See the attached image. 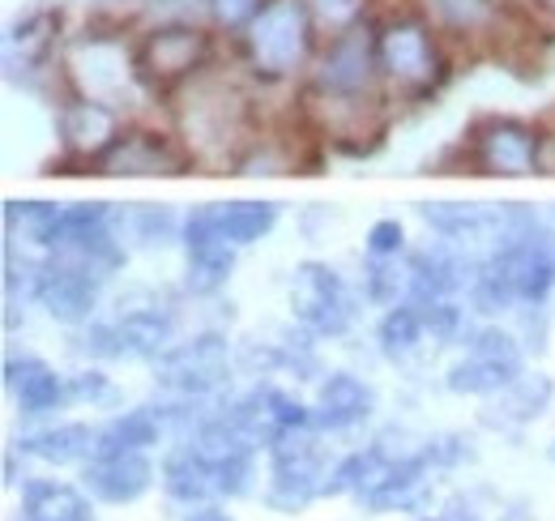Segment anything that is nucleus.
Wrapping results in <instances>:
<instances>
[{"mask_svg":"<svg viewBox=\"0 0 555 521\" xmlns=\"http://www.w3.org/2000/svg\"><path fill=\"white\" fill-rule=\"evenodd\" d=\"M423 454H427V461H431V466H436V474H440V470H453V466L470 461L475 449H470V441H466V436H436V441H427V445H423Z\"/></svg>","mask_w":555,"mask_h":521,"instance_id":"58836bf2","label":"nucleus"},{"mask_svg":"<svg viewBox=\"0 0 555 521\" xmlns=\"http://www.w3.org/2000/svg\"><path fill=\"white\" fill-rule=\"evenodd\" d=\"M363 295L372 304H406L411 300V257H372L363 269Z\"/></svg>","mask_w":555,"mask_h":521,"instance_id":"2f4dec72","label":"nucleus"},{"mask_svg":"<svg viewBox=\"0 0 555 521\" xmlns=\"http://www.w3.org/2000/svg\"><path fill=\"white\" fill-rule=\"evenodd\" d=\"M163 436H167V419H163V410H158V406H133V410L112 415V419L99 428L94 457L145 454V449H154Z\"/></svg>","mask_w":555,"mask_h":521,"instance_id":"a878e982","label":"nucleus"},{"mask_svg":"<svg viewBox=\"0 0 555 521\" xmlns=\"http://www.w3.org/2000/svg\"><path fill=\"white\" fill-rule=\"evenodd\" d=\"M376 410V393L363 377L354 372H330L321 385H317V402H312V428L325 432V436H338L350 432L359 423H367Z\"/></svg>","mask_w":555,"mask_h":521,"instance_id":"aec40b11","label":"nucleus"},{"mask_svg":"<svg viewBox=\"0 0 555 521\" xmlns=\"http://www.w3.org/2000/svg\"><path fill=\"white\" fill-rule=\"evenodd\" d=\"M65 68H69V81L77 86V94L112 103V107H116L120 94H129L133 81H141L138 56H129L116 35H94V30H86L73 43Z\"/></svg>","mask_w":555,"mask_h":521,"instance_id":"9b49d317","label":"nucleus"},{"mask_svg":"<svg viewBox=\"0 0 555 521\" xmlns=\"http://www.w3.org/2000/svg\"><path fill=\"white\" fill-rule=\"evenodd\" d=\"M197 163L180 137L158 129H125L120 141L99 158L94 176H184Z\"/></svg>","mask_w":555,"mask_h":521,"instance_id":"ddd939ff","label":"nucleus"},{"mask_svg":"<svg viewBox=\"0 0 555 521\" xmlns=\"http://www.w3.org/2000/svg\"><path fill=\"white\" fill-rule=\"evenodd\" d=\"M138 77L150 90H184L189 81H197L209 68L214 56V39L209 30L193 26V22H167V26H154L145 39L138 43Z\"/></svg>","mask_w":555,"mask_h":521,"instance_id":"423d86ee","label":"nucleus"},{"mask_svg":"<svg viewBox=\"0 0 555 521\" xmlns=\"http://www.w3.org/2000/svg\"><path fill=\"white\" fill-rule=\"evenodd\" d=\"M423 326L431 338H440V342H453V338H462V329H466V308L457 304V300H436V304H423Z\"/></svg>","mask_w":555,"mask_h":521,"instance_id":"e433bc0d","label":"nucleus"},{"mask_svg":"<svg viewBox=\"0 0 555 521\" xmlns=\"http://www.w3.org/2000/svg\"><path fill=\"white\" fill-rule=\"evenodd\" d=\"M415 521H436V513H427V518H415Z\"/></svg>","mask_w":555,"mask_h":521,"instance_id":"79ce46f5","label":"nucleus"},{"mask_svg":"<svg viewBox=\"0 0 555 521\" xmlns=\"http://www.w3.org/2000/svg\"><path fill=\"white\" fill-rule=\"evenodd\" d=\"M61 209L56 201H4V236L9 244H22L26 253H52L56 231H61Z\"/></svg>","mask_w":555,"mask_h":521,"instance_id":"bb28decb","label":"nucleus"},{"mask_svg":"<svg viewBox=\"0 0 555 521\" xmlns=\"http://www.w3.org/2000/svg\"><path fill=\"white\" fill-rule=\"evenodd\" d=\"M427 22L449 39H500L508 22L504 0H423Z\"/></svg>","mask_w":555,"mask_h":521,"instance_id":"4be33fe9","label":"nucleus"},{"mask_svg":"<svg viewBox=\"0 0 555 521\" xmlns=\"http://www.w3.org/2000/svg\"><path fill=\"white\" fill-rule=\"evenodd\" d=\"M4 390L26 419H39V415L69 406V377H61L39 355H9L4 359Z\"/></svg>","mask_w":555,"mask_h":521,"instance_id":"6ab92c4d","label":"nucleus"},{"mask_svg":"<svg viewBox=\"0 0 555 521\" xmlns=\"http://www.w3.org/2000/svg\"><path fill=\"white\" fill-rule=\"evenodd\" d=\"M376 61L380 81L389 94L427 99L449 77V61L440 48V30L427 22V13H393L376 26Z\"/></svg>","mask_w":555,"mask_h":521,"instance_id":"f03ea898","label":"nucleus"},{"mask_svg":"<svg viewBox=\"0 0 555 521\" xmlns=\"http://www.w3.org/2000/svg\"><path fill=\"white\" fill-rule=\"evenodd\" d=\"M77 351L90 359H125V338H120L116 321H90V326H81Z\"/></svg>","mask_w":555,"mask_h":521,"instance_id":"72a5a7b5","label":"nucleus"},{"mask_svg":"<svg viewBox=\"0 0 555 521\" xmlns=\"http://www.w3.org/2000/svg\"><path fill=\"white\" fill-rule=\"evenodd\" d=\"M158 483H163L167 500H171V505H184V509H193V505H214V500H218L214 466H209L206 457L197 454L189 441H180L171 454L163 457Z\"/></svg>","mask_w":555,"mask_h":521,"instance_id":"b1692460","label":"nucleus"},{"mask_svg":"<svg viewBox=\"0 0 555 521\" xmlns=\"http://www.w3.org/2000/svg\"><path fill=\"white\" fill-rule=\"evenodd\" d=\"M180 521H235V518L214 500V505H193V509H184V518Z\"/></svg>","mask_w":555,"mask_h":521,"instance_id":"ea45409f","label":"nucleus"},{"mask_svg":"<svg viewBox=\"0 0 555 521\" xmlns=\"http://www.w3.org/2000/svg\"><path fill=\"white\" fill-rule=\"evenodd\" d=\"M367 4L372 0H304V9L312 13L317 30H325L330 39L350 30V26H359L367 17Z\"/></svg>","mask_w":555,"mask_h":521,"instance_id":"473e14b6","label":"nucleus"},{"mask_svg":"<svg viewBox=\"0 0 555 521\" xmlns=\"http://www.w3.org/2000/svg\"><path fill=\"white\" fill-rule=\"evenodd\" d=\"M423 338H427V326H423V308L418 304H393L385 317H380V326H376V342H380V355L385 359H406V355H415L418 346H423Z\"/></svg>","mask_w":555,"mask_h":521,"instance_id":"7c9ffc66","label":"nucleus"},{"mask_svg":"<svg viewBox=\"0 0 555 521\" xmlns=\"http://www.w3.org/2000/svg\"><path fill=\"white\" fill-rule=\"evenodd\" d=\"M462 167L500 180L543 176V129L517 116H483L462 141Z\"/></svg>","mask_w":555,"mask_h":521,"instance_id":"39448f33","label":"nucleus"},{"mask_svg":"<svg viewBox=\"0 0 555 521\" xmlns=\"http://www.w3.org/2000/svg\"><path fill=\"white\" fill-rule=\"evenodd\" d=\"M380 61H376V26L359 22L334 35L312 61V94L330 99H376L380 94Z\"/></svg>","mask_w":555,"mask_h":521,"instance_id":"0eeeda50","label":"nucleus"},{"mask_svg":"<svg viewBox=\"0 0 555 521\" xmlns=\"http://www.w3.org/2000/svg\"><path fill=\"white\" fill-rule=\"evenodd\" d=\"M325 432L317 428H295L282 432L274 445L266 449L270 474H266V505L278 513H299L312 500L325 496V479H330V457H325Z\"/></svg>","mask_w":555,"mask_h":521,"instance_id":"20e7f679","label":"nucleus"},{"mask_svg":"<svg viewBox=\"0 0 555 521\" xmlns=\"http://www.w3.org/2000/svg\"><path fill=\"white\" fill-rule=\"evenodd\" d=\"M436 466L427 461L423 445L402 454L393 461V470L359 500V509L367 513H415V518H427L431 513V500H436Z\"/></svg>","mask_w":555,"mask_h":521,"instance_id":"dca6fc26","label":"nucleus"},{"mask_svg":"<svg viewBox=\"0 0 555 521\" xmlns=\"http://www.w3.org/2000/svg\"><path fill=\"white\" fill-rule=\"evenodd\" d=\"M158 390L167 397H214L231 381V342L218 329H202L154 359Z\"/></svg>","mask_w":555,"mask_h":521,"instance_id":"6e6552de","label":"nucleus"},{"mask_svg":"<svg viewBox=\"0 0 555 521\" xmlns=\"http://www.w3.org/2000/svg\"><path fill=\"white\" fill-rule=\"evenodd\" d=\"M552 393H555V385L547 381V377H526V372H521L508 390H500L495 397H487L483 428L517 436L526 423H534V419L552 406Z\"/></svg>","mask_w":555,"mask_h":521,"instance_id":"5701e85b","label":"nucleus"},{"mask_svg":"<svg viewBox=\"0 0 555 521\" xmlns=\"http://www.w3.org/2000/svg\"><path fill=\"white\" fill-rule=\"evenodd\" d=\"M94 445H99V428L90 423H48L13 441L22 457H39L48 466H86L94 457Z\"/></svg>","mask_w":555,"mask_h":521,"instance_id":"393cba45","label":"nucleus"},{"mask_svg":"<svg viewBox=\"0 0 555 521\" xmlns=\"http://www.w3.org/2000/svg\"><path fill=\"white\" fill-rule=\"evenodd\" d=\"M317 35L321 30H317L312 13L304 9V0H270L240 39H244L248 68L261 81H286L312 65Z\"/></svg>","mask_w":555,"mask_h":521,"instance_id":"7ed1b4c3","label":"nucleus"},{"mask_svg":"<svg viewBox=\"0 0 555 521\" xmlns=\"http://www.w3.org/2000/svg\"><path fill=\"white\" fill-rule=\"evenodd\" d=\"M116 231H120V240L129 236V240L141 244V249H167L171 240H180L184 218H176L167 205H150V201H141V205H133V209L116 214Z\"/></svg>","mask_w":555,"mask_h":521,"instance_id":"c756f323","label":"nucleus"},{"mask_svg":"<svg viewBox=\"0 0 555 521\" xmlns=\"http://www.w3.org/2000/svg\"><path fill=\"white\" fill-rule=\"evenodd\" d=\"M543 4H552V9H555V0H543Z\"/></svg>","mask_w":555,"mask_h":521,"instance_id":"37998d69","label":"nucleus"},{"mask_svg":"<svg viewBox=\"0 0 555 521\" xmlns=\"http://www.w3.org/2000/svg\"><path fill=\"white\" fill-rule=\"evenodd\" d=\"M547 457H552V466H555V441H552V445H547Z\"/></svg>","mask_w":555,"mask_h":521,"instance_id":"a19ab883","label":"nucleus"},{"mask_svg":"<svg viewBox=\"0 0 555 521\" xmlns=\"http://www.w3.org/2000/svg\"><path fill=\"white\" fill-rule=\"evenodd\" d=\"M291 313L317 338H343L354 317L347 282L325 260H304L291 278Z\"/></svg>","mask_w":555,"mask_h":521,"instance_id":"9d476101","label":"nucleus"},{"mask_svg":"<svg viewBox=\"0 0 555 521\" xmlns=\"http://www.w3.org/2000/svg\"><path fill=\"white\" fill-rule=\"evenodd\" d=\"M56 125H61V145H65L61 167H77V176H94L99 158L120 141V132L129 129L120 120V107L86 99V94H73L69 103L61 107Z\"/></svg>","mask_w":555,"mask_h":521,"instance_id":"f8f14e48","label":"nucleus"},{"mask_svg":"<svg viewBox=\"0 0 555 521\" xmlns=\"http://www.w3.org/2000/svg\"><path fill=\"white\" fill-rule=\"evenodd\" d=\"M120 393L112 385V377L103 368H81L69 377V402H81V406H112Z\"/></svg>","mask_w":555,"mask_h":521,"instance_id":"f704fd0d","label":"nucleus"},{"mask_svg":"<svg viewBox=\"0 0 555 521\" xmlns=\"http://www.w3.org/2000/svg\"><path fill=\"white\" fill-rule=\"evenodd\" d=\"M158 483V470L145 454H112V457H90L81 466V487L99 500V505H138L141 496Z\"/></svg>","mask_w":555,"mask_h":521,"instance_id":"a211bd4d","label":"nucleus"},{"mask_svg":"<svg viewBox=\"0 0 555 521\" xmlns=\"http://www.w3.org/2000/svg\"><path fill=\"white\" fill-rule=\"evenodd\" d=\"M176 125L180 141L189 145L197 167H235L240 154L257 141L253 137V116H248V99L222 81L202 73L197 81H189L184 90H176Z\"/></svg>","mask_w":555,"mask_h":521,"instance_id":"f257e3e1","label":"nucleus"},{"mask_svg":"<svg viewBox=\"0 0 555 521\" xmlns=\"http://www.w3.org/2000/svg\"><path fill=\"white\" fill-rule=\"evenodd\" d=\"M526 372V351L517 333L500 326H483L466 338V355L449 368L444 385L466 397H495Z\"/></svg>","mask_w":555,"mask_h":521,"instance_id":"1a4fd4ad","label":"nucleus"},{"mask_svg":"<svg viewBox=\"0 0 555 521\" xmlns=\"http://www.w3.org/2000/svg\"><path fill=\"white\" fill-rule=\"evenodd\" d=\"M99 295H103V274L99 269H90L86 260L77 257H65V253H48L35 304H43L52 321H61V326H90L94 308H99Z\"/></svg>","mask_w":555,"mask_h":521,"instance_id":"4468645a","label":"nucleus"},{"mask_svg":"<svg viewBox=\"0 0 555 521\" xmlns=\"http://www.w3.org/2000/svg\"><path fill=\"white\" fill-rule=\"evenodd\" d=\"M52 48H56V17L52 13H30L26 22H17L4 39V65L9 77L22 73H39L52 65Z\"/></svg>","mask_w":555,"mask_h":521,"instance_id":"cd10ccee","label":"nucleus"},{"mask_svg":"<svg viewBox=\"0 0 555 521\" xmlns=\"http://www.w3.org/2000/svg\"><path fill=\"white\" fill-rule=\"evenodd\" d=\"M180 244H184V257H189V274H184V287L193 295H218L235 269V244L218 231V218H214V205H197L184 214V231H180Z\"/></svg>","mask_w":555,"mask_h":521,"instance_id":"2eb2a0df","label":"nucleus"},{"mask_svg":"<svg viewBox=\"0 0 555 521\" xmlns=\"http://www.w3.org/2000/svg\"><path fill=\"white\" fill-rule=\"evenodd\" d=\"M266 4H270V0H206L214 26L227 30V35H244V30L253 26V17H257Z\"/></svg>","mask_w":555,"mask_h":521,"instance_id":"c9c22d12","label":"nucleus"},{"mask_svg":"<svg viewBox=\"0 0 555 521\" xmlns=\"http://www.w3.org/2000/svg\"><path fill=\"white\" fill-rule=\"evenodd\" d=\"M112 321L125 338V359H150L154 364L167 346H176V313L154 291L120 295Z\"/></svg>","mask_w":555,"mask_h":521,"instance_id":"f3484780","label":"nucleus"},{"mask_svg":"<svg viewBox=\"0 0 555 521\" xmlns=\"http://www.w3.org/2000/svg\"><path fill=\"white\" fill-rule=\"evenodd\" d=\"M363 244H367V257H402L406 253V227L398 218H376Z\"/></svg>","mask_w":555,"mask_h":521,"instance_id":"4c0bfd02","label":"nucleus"},{"mask_svg":"<svg viewBox=\"0 0 555 521\" xmlns=\"http://www.w3.org/2000/svg\"><path fill=\"white\" fill-rule=\"evenodd\" d=\"M22 521H94V496L69 479L30 474L22 483Z\"/></svg>","mask_w":555,"mask_h":521,"instance_id":"412c9836","label":"nucleus"},{"mask_svg":"<svg viewBox=\"0 0 555 521\" xmlns=\"http://www.w3.org/2000/svg\"><path fill=\"white\" fill-rule=\"evenodd\" d=\"M214 218H218V231L235 249H248L278 227V205L274 201H218Z\"/></svg>","mask_w":555,"mask_h":521,"instance_id":"c85d7f7f","label":"nucleus"}]
</instances>
